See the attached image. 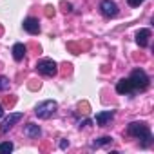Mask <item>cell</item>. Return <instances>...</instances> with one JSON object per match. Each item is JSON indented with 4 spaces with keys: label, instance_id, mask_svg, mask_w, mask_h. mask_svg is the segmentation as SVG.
<instances>
[{
    "label": "cell",
    "instance_id": "obj_1",
    "mask_svg": "<svg viewBox=\"0 0 154 154\" xmlns=\"http://www.w3.org/2000/svg\"><path fill=\"white\" fill-rule=\"evenodd\" d=\"M127 134L136 138V140H141V147L147 149L152 145V132H150V127L145 123V122H132L127 125Z\"/></svg>",
    "mask_w": 154,
    "mask_h": 154
},
{
    "label": "cell",
    "instance_id": "obj_2",
    "mask_svg": "<svg viewBox=\"0 0 154 154\" xmlns=\"http://www.w3.org/2000/svg\"><path fill=\"white\" fill-rule=\"evenodd\" d=\"M129 82H131V85L134 89V94L147 91L149 85H150V78H149V74L143 69H134L131 72V76H129Z\"/></svg>",
    "mask_w": 154,
    "mask_h": 154
},
{
    "label": "cell",
    "instance_id": "obj_3",
    "mask_svg": "<svg viewBox=\"0 0 154 154\" xmlns=\"http://www.w3.org/2000/svg\"><path fill=\"white\" fill-rule=\"evenodd\" d=\"M36 71L42 74V76H47V78H51V76H56L58 74V63L51 58H42L36 62Z\"/></svg>",
    "mask_w": 154,
    "mask_h": 154
},
{
    "label": "cell",
    "instance_id": "obj_4",
    "mask_svg": "<svg viewBox=\"0 0 154 154\" xmlns=\"http://www.w3.org/2000/svg\"><path fill=\"white\" fill-rule=\"evenodd\" d=\"M56 109H58V103H56L54 100H45V102H40V103L36 105L35 114H36L40 120H47V118H51V116L56 112Z\"/></svg>",
    "mask_w": 154,
    "mask_h": 154
},
{
    "label": "cell",
    "instance_id": "obj_5",
    "mask_svg": "<svg viewBox=\"0 0 154 154\" xmlns=\"http://www.w3.org/2000/svg\"><path fill=\"white\" fill-rule=\"evenodd\" d=\"M22 118H24V112H11V114L2 122V125H0V134H6L8 131H11V129H13V125H15V123H18Z\"/></svg>",
    "mask_w": 154,
    "mask_h": 154
},
{
    "label": "cell",
    "instance_id": "obj_6",
    "mask_svg": "<svg viewBox=\"0 0 154 154\" xmlns=\"http://www.w3.org/2000/svg\"><path fill=\"white\" fill-rule=\"evenodd\" d=\"M100 11L105 18H114L118 15V6L112 0H102L100 2Z\"/></svg>",
    "mask_w": 154,
    "mask_h": 154
},
{
    "label": "cell",
    "instance_id": "obj_7",
    "mask_svg": "<svg viewBox=\"0 0 154 154\" xmlns=\"http://www.w3.org/2000/svg\"><path fill=\"white\" fill-rule=\"evenodd\" d=\"M24 29H26L29 35H38V33H40V22H38V18H35V17L26 18V20H24Z\"/></svg>",
    "mask_w": 154,
    "mask_h": 154
},
{
    "label": "cell",
    "instance_id": "obj_8",
    "mask_svg": "<svg viewBox=\"0 0 154 154\" xmlns=\"http://www.w3.org/2000/svg\"><path fill=\"white\" fill-rule=\"evenodd\" d=\"M116 93H118V94H134V89H132L129 78H122V80L116 84Z\"/></svg>",
    "mask_w": 154,
    "mask_h": 154
},
{
    "label": "cell",
    "instance_id": "obj_9",
    "mask_svg": "<svg viewBox=\"0 0 154 154\" xmlns=\"http://www.w3.org/2000/svg\"><path fill=\"white\" fill-rule=\"evenodd\" d=\"M152 36V33H150V29H140L138 33H136V44L140 45V47H147L149 45V38Z\"/></svg>",
    "mask_w": 154,
    "mask_h": 154
},
{
    "label": "cell",
    "instance_id": "obj_10",
    "mask_svg": "<svg viewBox=\"0 0 154 154\" xmlns=\"http://www.w3.org/2000/svg\"><path fill=\"white\" fill-rule=\"evenodd\" d=\"M112 118H114V111H102V112L96 114V123L100 127H105Z\"/></svg>",
    "mask_w": 154,
    "mask_h": 154
},
{
    "label": "cell",
    "instance_id": "obj_11",
    "mask_svg": "<svg viewBox=\"0 0 154 154\" xmlns=\"http://www.w3.org/2000/svg\"><path fill=\"white\" fill-rule=\"evenodd\" d=\"M26 51H27V49H26V45L18 42V44H15V45H13V51H11V53H13V58H15L17 62H22V60H24V56H26Z\"/></svg>",
    "mask_w": 154,
    "mask_h": 154
},
{
    "label": "cell",
    "instance_id": "obj_12",
    "mask_svg": "<svg viewBox=\"0 0 154 154\" xmlns=\"http://www.w3.org/2000/svg\"><path fill=\"white\" fill-rule=\"evenodd\" d=\"M24 134H26L27 138H38V136L42 134V129H40L36 123H27L26 129H24Z\"/></svg>",
    "mask_w": 154,
    "mask_h": 154
},
{
    "label": "cell",
    "instance_id": "obj_13",
    "mask_svg": "<svg viewBox=\"0 0 154 154\" xmlns=\"http://www.w3.org/2000/svg\"><path fill=\"white\" fill-rule=\"evenodd\" d=\"M109 143H112V138H111V136H102V138H98V140L91 141V147H93V149H100V147L109 145Z\"/></svg>",
    "mask_w": 154,
    "mask_h": 154
},
{
    "label": "cell",
    "instance_id": "obj_14",
    "mask_svg": "<svg viewBox=\"0 0 154 154\" xmlns=\"http://www.w3.org/2000/svg\"><path fill=\"white\" fill-rule=\"evenodd\" d=\"M13 149H15V145L11 141H2L0 143V154H9Z\"/></svg>",
    "mask_w": 154,
    "mask_h": 154
},
{
    "label": "cell",
    "instance_id": "obj_15",
    "mask_svg": "<svg viewBox=\"0 0 154 154\" xmlns=\"http://www.w3.org/2000/svg\"><path fill=\"white\" fill-rule=\"evenodd\" d=\"M9 89V78L8 76H0V93H4Z\"/></svg>",
    "mask_w": 154,
    "mask_h": 154
},
{
    "label": "cell",
    "instance_id": "obj_16",
    "mask_svg": "<svg viewBox=\"0 0 154 154\" xmlns=\"http://www.w3.org/2000/svg\"><path fill=\"white\" fill-rule=\"evenodd\" d=\"M143 2H145V0H127V4H129L131 8H140Z\"/></svg>",
    "mask_w": 154,
    "mask_h": 154
},
{
    "label": "cell",
    "instance_id": "obj_17",
    "mask_svg": "<svg viewBox=\"0 0 154 154\" xmlns=\"http://www.w3.org/2000/svg\"><path fill=\"white\" fill-rule=\"evenodd\" d=\"M67 145H69V141H65V140H62V141H60V147H62V149H65Z\"/></svg>",
    "mask_w": 154,
    "mask_h": 154
},
{
    "label": "cell",
    "instance_id": "obj_18",
    "mask_svg": "<svg viewBox=\"0 0 154 154\" xmlns=\"http://www.w3.org/2000/svg\"><path fill=\"white\" fill-rule=\"evenodd\" d=\"M2 116H4V107L0 105V118H2Z\"/></svg>",
    "mask_w": 154,
    "mask_h": 154
}]
</instances>
